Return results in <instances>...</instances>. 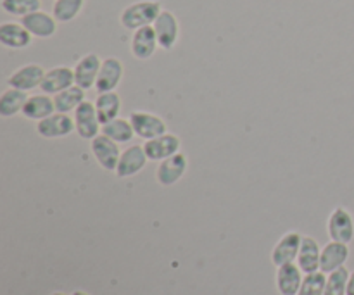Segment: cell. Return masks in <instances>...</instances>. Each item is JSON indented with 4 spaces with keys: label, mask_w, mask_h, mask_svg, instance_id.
<instances>
[{
    "label": "cell",
    "mask_w": 354,
    "mask_h": 295,
    "mask_svg": "<svg viewBox=\"0 0 354 295\" xmlns=\"http://www.w3.org/2000/svg\"><path fill=\"white\" fill-rule=\"evenodd\" d=\"M161 12L162 7L159 0H140V2H133L131 6H128L121 12L120 23L127 30L135 31L138 28L152 26Z\"/></svg>",
    "instance_id": "obj_1"
},
{
    "label": "cell",
    "mask_w": 354,
    "mask_h": 295,
    "mask_svg": "<svg viewBox=\"0 0 354 295\" xmlns=\"http://www.w3.org/2000/svg\"><path fill=\"white\" fill-rule=\"evenodd\" d=\"M128 120L133 126L135 135L145 142L168 133V124L158 114L147 113V111H133V113H130Z\"/></svg>",
    "instance_id": "obj_2"
},
{
    "label": "cell",
    "mask_w": 354,
    "mask_h": 295,
    "mask_svg": "<svg viewBox=\"0 0 354 295\" xmlns=\"http://www.w3.org/2000/svg\"><path fill=\"white\" fill-rule=\"evenodd\" d=\"M73 120H75L76 133L83 140H93V138L102 133V123H100L99 114H97L95 104L93 102L85 100L73 113Z\"/></svg>",
    "instance_id": "obj_3"
},
{
    "label": "cell",
    "mask_w": 354,
    "mask_h": 295,
    "mask_svg": "<svg viewBox=\"0 0 354 295\" xmlns=\"http://www.w3.org/2000/svg\"><path fill=\"white\" fill-rule=\"evenodd\" d=\"M90 151H92L93 158L99 162L100 168L106 169V171H116L121 152H123L120 149V144H118V142L111 140L109 137L100 133L99 137L90 140Z\"/></svg>",
    "instance_id": "obj_4"
},
{
    "label": "cell",
    "mask_w": 354,
    "mask_h": 295,
    "mask_svg": "<svg viewBox=\"0 0 354 295\" xmlns=\"http://www.w3.org/2000/svg\"><path fill=\"white\" fill-rule=\"evenodd\" d=\"M327 231L330 240L351 244L354 238V218L346 207H335L327 221Z\"/></svg>",
    "instance_id": "obj_5"
},
{
    "label": "cell",
    "mask_w": 354,
    "mask_h": 295,
    "mask_svg": "<svg viewBox=\"0 0 354 295\" xmlns=\"http://www.w3.org/2000/svg\"><path fill=\"white\" fill-rule=\"evenodd\" d=\"M187 169H189V159L183 152H178V154L159 162L158 169H156V180L159 185L171 187L185 176Z\"/></svg>",
    "instance_id": "obj_6"
},
{
    "label": "cell",
    "mask_w": 354,
    "mask_h": 295,
    "mask_svg": "<svg viewBox=\"0 0 354 295\" xmlns=\"http://www.w3.org/2000/svg\"><path fill=\"white\" fill-rule=\"evenodd\" d=\"M152 26H154L156 35H158L159 48H162V50H171L178 44L180 23L171 10L162 9V12L159 14V17L156 19V23Z\"/></svg>",
    "instance_id": "obj_7"
},
{
    "label": "cell",
    "mask_w": 354,
    "mask_h": 295,
    "mask_svg": "<svg viewBox=\"0 0 354 295\" xmlns=\"http://www.w3.org/2000/svg\"><path fill=\"white\" fill-rule=\"evenodd\" d=\"M182 149V140L175 133H165L158 138H152L144 144V151L147 154L149 161L161 162L171 155L178 154Z\"/></svg>",
    "instance_id": "obj_8"
},
{
    "label": "cell",
    "mask_w": 354,
    "mask_h": 295,
    "mask_svg": "<svg viewBox=\"0 0 354 295\" xmlns=\"http://www.w3.org/2000/svg\"><path fill=\"white\" fill-rule=\"evenodd\" d=\"M147 161L149 158L144 151V145H130L121 152L120 162L114 173L118 178H131L145 168Z\"/></svg>",
    "instance_id": "obj_9"
},
{
    "label": "cell",
    "mask_w": 354,
    "mask_h": 295,
    "mask_svg": "<svg viewBox=\"0 0 354 295\" xmlns=\"http://www.w3.org/2000/svg\"><path fill=\"white\" fill-rule=\"evenodd\" d=\"M158 48L159 41L154 26H144L133 31V37H131L130 41V50L135 59H138V61H147V59H151L156 54Z\"/></svg>",
    "instance_id": "obj_10"
},
{
    "label": "cell",
    "mask_w": 354,
    "mask_h": 295,
    "mask_svg": "<svg viewBox=\"0 0 354 295\" xmlns=\"http://www.w3.org/2000/svg\"><path fill=\"white\" fill-rule=\"evenodd\" d=\"M124 75V66L123 62L118 57H106L100 66L99 76H97L95 82V90L97 93L104 92H114L118 88V85L121 83Z\"/></svg>",
    "instance_id": "obj_11"
},
{
    "label": "cell",
    "mask_w": 354,
    "mask_h": 295,
    "mask_svg": "<svg viewBox=\"0 0 354 295\" xmlns=\"http://www.w3.org/2000/svg\"><path fill=\"white\" fill-rule=\"evenodd\" d=\"M75 130V120L69 114L54 113L37 123V133L44 138H64Z\"/></svg>",
    "instance_id": "obj_12"
},
{
    "label": "cell",
    "mask_w": 354,
    "mask_h": 295,
    "mask_svg": "<svg viewBox=\"0 0 354 295\" xmlns=\"http://www.w3.org/2000/svg\"><path fill=\"white\" fill-rule=\"evenodd\" d=\"M45 69L40 64H26L21 66L19 69L12 73L7 78V85L12 88L23 90V92H31L35 88H40L41 82H44Z\"/></svg>",
    "instance_id": "obj_13"
},
{
    "label": "cell",
    "mask_w": 354,
    "mask_h": 295,
    "mask_svg": "<svg viewBox=\"0 0 354 295\" xmlns=\"http://www.w3.org/2000/svg\"><path fill=\"white\" fill-rule=\"evenodd\" d=\"M301 242H303V235H301L299 231H287V234L280 238L279 244L273 247L272 251L273 265L279 268V266L287 265V263L297 261Z\"/></svg>",
    "instance_id": "obj_14"
},
{
    "label": "cell",
    "mask_w": 354,
    "mask_h": 295,
    "mask_svg": "<svg viewBox=\"0 0 354 295\" xmlns=\"http://www.w3.org/2000/svg\"><path fill=\"white\" fill-rule=\"evenodd\" d=\"M100 66H102V59L97 54H86L76 62L75 69V83L82 86L83 90L95 88L97 76H99Z\"/></svg>",
    "instance_id": "obj_15"
},
{
    "label": "cell",
    "mask_w": 354,
    "mask_h": 295,
    "mask_svg": "<svg viewBox=\"0 0 354 295\" xmlns=\"http://www.w3.org/2000/svg\"><path fill=\"white\" fill-rule=\"evenodd\" d=\"M21 23L33 35V38H50L57 31V19L54 17V14L44 12V10H35V12L21 17Z\"/></svg>",
    "instance_id": "obj_16"
},
{
    "label": "cell",
    "mask_w": 354,
    "mask_h": 295,
    "mask_svg": "<svg viewBox=\"0 0 354 295\" xmlns=\"http://www.w3.org/2000/svg\"><path fill=\"white\" fill-rule=\"evenodd\" d=\"M73 85H76L75 69L68 68V66H57V68H52L45 73L40 88L41 92L48 93V95H57L59 92Z\"/></svg>",
    "instance_id": "obj_17"
},
{
    "label": "cell",
    "mask_w": 354,
    "mask_h": 295,
    "mask_svg": "<svg viewBox=\"0 0 354 295\" xmlns=\"http://www.w3.org/2000/svg\"><path fill=\"white\" fill-rule=\"evenodd\" d=\"M303 269L297 266V263H287L279 266L277 269V290L280 295H297L304 280Z\"/></svg>",
    "instance_id": "obj_18"
},
{
    "label": "cell",
    "mask_w": 354,
    "mask_h": 295,
    "mask_svg": "<svg viewBox=\"0 0 354 295\" xmlns=\"http://www.w3.org/2000/svg\"><path fill=\"white\" fill-rule=\"evenodd\" d=\"M33 35L24 28L23 23H2L0 24V44L12 50L30 47Z\"/></svg>",
    "instance_id": "obj_19"
},
{
    "label": "cell",
    "mask_w": 354,
    "mask_h": 295,
    "mask_svg": "<svg viewBox=\"0 0 354 295\" xmlns=\"http://www.w3.org/2000/svg\"><path fill=\"white\" fill-rule=\"evenodd\" d=\"M349 244H342V242L330 240L324 249H322L320 258V272L325 275L335 272V269L342 268L346 261L349 259Z\"/></svg>",
    "instance_id": "obj_20"
},
{
    "label": "cell",
    "mask_w": 354,
    "mask_h": 295,
    "mask_svg": "<svg viewBox=\"0 0 354 295\" xmlns=\"http://www.w3.org/2000/svg\"><path fill=\"white\" fill-rule=\"evenodd\" d=\"M320 258H322V249L318 242L313 237L304 235L303 242H301L299 256H297V266L303 269L304 275L310 273L320 272Z\"/></svg>",
    "instance_id": "obj_21"
},
{
    "label": "cell",
    "mask_w": 354,
    "mask_h": 295,
    "mask_svg": "<svg viewBox=\"0 0 354 295\" xmlns=\"http://www.w3.org/2000/svg\"><path fill=\"white\" fill-rule=\"evenodd\" d=\"M55 113V104L54 97H50L48 93H38V95L28 97L26 106L23 109V116L26 120L31 121H41L45 117L52 116Z\"/></svg>",
    "instance_id": "obj_22"
},
{
    "label": "cell",
    "mask_w": 354,
    "mask_h": 295,
    "mask_svg": "<svg viewBox=\"0 0 354 295\" xmlns=\"http://www.w3.org/2000/svg\"><path fill=\"white\" fill-rule=\"evenodd\" d=\"M93 104H95L97 114H99V120L100 123H102V126L104 124L111 123V121H114L118 116H120L121 97L116 90H114V92L99 93Z\"/></svg>",
    "instance_id": "obj_23"
},
{
    "label": "cell",
    "mask_w": 354,
    "mask_h": 295,
    "mask_svg": "<svg viewBox=\"0 0 354 295\" xmlns=\"http://www.w3.org/2000/svg\"><path fill=\"white\" fill-rule=\"evenodd\" d=\"M85 90L78 85H73L69 88L62 90L57 95H54V104H55V113L69 114L75 113L83 102H85Z\"/></svg>",
    "instance_id": "obj_24"
},
{
    "label": "cell",
    "mask_w": 354,
    "mask_h": 295,
    "mask_svg": "<svg viewBox=\"0 0 354 295\" xmlns=\"http://www.w3.org/2000/svg\"><path fill=\"white\" fill-rule=\"evenodd\" d=\"M28 92L17 90L9 86L6 92L0 95V116L2 117H12L16 114L23 113L24 106H26Z\"/></svg>",
    "instance_id": "obj_25"
},
{
    "label": "cell",
    "mask_w": 354,
    "mask_h": 295,
    "mask_svg": "<svg viewBox=\"0 0 354 295\" xmlns=\"http://www.w3.org/2000/svg\"><path fill=\"white\" fill-rule=\"evenodd\" d=\"M102 135L109 137L111 140L118 142V144H128V142L133 140L135 130L131 126L130 120H121V117H116L111 123L104 124L102 126Z\"/></svg>",
    "instance_id": "obj_26"
},
{
    "label": "cell",
    "mask_w": 354,
    "mask_h": 295,
    "mask_svg": "<svg viewBox=\"0 0 354 295\" xmlns=\"http://www.w3.org/2000/svg\"><path fill=\"white\" fill-rule=\"evenodd\" d=\"M85 7V0H54L52 14L57 23H69L76 19Z\"/></svg>",
    "instance_id": "obj_27"
},
{
    "label": "cell",
    "mask_w": 354,
    "mask_h": 295,
    "mask_svg": "<svg viewBox=\"0 0 354 295\" xmlns=\"http://www.w3.org/2000/svg\"><path fill=\"white\" fill-rule=\"evenodd\" d=\"M349 275H351V273L348 272V268H346V266H342V268L328 273L324 295H346L348 294Z\"/></svg>",
    "instance_id": "obj_28"
},
{
    "label": "cell",
    "mask_w": 354,
    "mask_h": 295,
    "mask_svg": "<svg viewBox=\"0 0 354 295\" xmlns=\"http://www.w3.org/2000/svg\"><path fill=\"white\" fill-rule=\"evenodd\" d=\"M0 6H2L3 12L10 14V16L24 17L35 10H40L41 2L40 0H2Z\"/></svg>",
    "instance_id": "obj_29"
},
{
    "label": "cell",
    "mask_w": 354,
    "mask_h": 295,
    "mask_svg": "<svg viewBox=\"0 0 354 295\" xmlns=\"http://www.w3.org/2000/svg\"><path fill=\"white\" fill-rule=\"evenodd\" d=\"M327 275L324 272H315L310 275H304L303 285H301L297 295H324Z\"/></svg>",
    "instance_id": "obj_30"
},
{
    "label": "cell",
    "mask_w": 354,
    "mask_h": 295,
    "mask_svg": "<svg viewBox=\"0 0 354 295\" xmlns=\"http://www.w3.org/2000/svg\"><path fill=\"white\" fill-rule=\"evenodd\" d=\"M346 295H354V272L349 275V280H348V294Z\"/></svg>",
    "instance_id": "obj_31"
},
{
    "label": "cell",
    "mask_w": 354,
    "mask_h": 295,
    "mask_svg": "<svg viewBox=\"0 0 354 295\" xmlns=\"http://www.w3.org/2000/svg\"><path fill=\"white\" fill-rule=\"evenodd\" d=\"M71 295H88L86 292H83V290H75Z\"/></svg>",
    "instance_id": "obj_32"
},
{
    "label": "cell",
    "mask_w": 354,
    "mask_h": 295,
    "mask_svg": "<svg viewBox=\"0 0 354 295\" xmlns=\"http://www.w3.org/2000/svg\"><path fill=\"white\" fill-rule=\"evenodd\" d=\"M50 295H66V294H62V292H54V294H50Z\"/></svg>",
    "instance_id": "obj_33"
}]
</instances>
